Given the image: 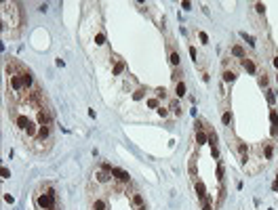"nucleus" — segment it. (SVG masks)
<instances>
[{"instance_id":"obj_8","label":"nucleus","mask_w":278,"mask_h":210,"mask_svg":"<svg viewBox=\"0 0 278 210\" xmlns=\"http://www.w3.org/2000/svg\"><path fill=\"white\" fill-rule=\"evenodd\" d=\"M242 67L247 69L249 74H255V65H253V61H251V59H247V57H244V59H242Z\"/></svg>"},{"instance_id":"obj_18","label":"nucleus","mask_w":278,"mask_h":210,"mask_svg":"<svg viewBox=\"0 0 278 210\" xmlns=\"http://www.w3.org/2000/svg\"><path fill=\"white\" fill-rule=\"evenodd\" d=\"M217 179L219 181L223 179V164H221V162H219V166H217Z\"/></svg>"},{"instance_id":"obj_5","label":"nucleus","mask_w":278,"mask_h":210,"mask_svg":"<svg viewBox=\"0 0 278 210\" xmlns=\"http://www.w3.org/2000/svg\"><path fill=\"white\" fill-rule=\"evenodd\" d=\"M133 204H135V208H137V210H146V204H143L141 193H133Z\"/></svg>"},{"instance_id":"obj_21","label":"nucleus","mask_w":278,"mask_h":210,"mask_svg":"<svg viewBox=\"0 0 278 210\" xmlns=\"http://www.w3.org/2000/svg\"><path fill=\"white\" fill-rule=\"evenodd\" d=\"M141 97H143V90H137L135 95H133V99H135V101H139V99H141Z\"/></svg>"},{"instance_id":"obj_22","label":"nucleus","mask_w":278,"mask_h":210,"mask_svg":"<svg viewBox=\"0 0 278 210\" xmlns=\"http://www.w3.org/2000/svg\"><path fill=\"white\" fill-rule=\"evenodd\" d=\"M158 113H160V116H162V118H167V116H169V111H167V109H165V107H158Z\"/></svg>"},{"instance_id":"obj_11","label":"nucleus","mask_w":278,"mask_h":210,"mask_svg":"<svg viewBox=\"0 0 278 210\" xmlns=\"http://www.w3.org/2000/svg\"><path fill=\"white\" fill-rule=\"evenodd\" d=\"M175 95H177V97L185 95V84H183V82H177V86H175Z\"/></svg>"},{"instance_id":"obj_7","label":"nucleus","mask_w":278,"mask_h":210,"mask_svg":"<svg viewBox=\"0 0 278 210\" xmlns=\"http://www.w3.org/2000/svg\"><path fill=\"white\" fill-rule=\"evenodd\" d=\"M232 55H234V57H240V59H244V57H247L244 49H242V46H238V44L232 46Z\"/></svg>"},{"instance_id":"obj_20","label":"nucleus","mask_w":278,"mask_h":210,"mask_svg":"<svg viewBox=\"0 0 278 210\" xmlns=\"http://www.w3.org/2000/svg\"><path fill=\"white\" fill-rule=\"evenodd\" d=\"M255 11H257V13H263V11H266V4L257 2V4H255Z\"/></svg>"},{"instance_id":"obj_3","label":"nucleus","mask_w":278,"mask_h":210,"mask_svg":"<svg viewBox=\"0 0 278 210\" xmlns=\"http://www.w3.org/2000/svg\"><path fill=\"white\" fill-rule=\"evenodd\" d=\"M112 177L118 181V183H129L131 181V177H129V172H124V170H120V168H112Z\"/></svg>"},{"instance_id":"obj_27","label":"nucleus","mask_w":278,"mask_h":210,"mask_svg":"<svg viewBox=\"0 0 278 210\" xmlns=\"http://www.w3.org/2000/svg\"><path fill=\"white\" fill-rule=\"evenodd\" d=\"M179 76H181V69H179V72L175 69V72H173V80H179Z\"/></svg>"},{"instance_id":"obj_15","label":"nucleus","mask_w":278,"mask_h":210,"mask_svg":"<svg viewBox=\"0 0 278 210\" xmlns=\"http://www.w3.org/2000/svg\"><path fill=\"white\" fill-rule=\"evenodd\" d=\"M171 109H173L177 116H181V107H179V103H177V101H171Z\"/></svg>"},{"instance_id":"obj_31","label":"nucleus","mask_w":278,"mask_h":210,"mask_svg":"<svg viewBox=\"0 0 278 210\" xmlns=\"http://www.w3.org/2000/svg\"><path fill=\"white\" fill-rule=\"evenodd\" d=\"M276 82H278V76H276Z\"/></svg>"},{"instance_id":"obj_23","label":"nucleus","mask_w":278,"mask_h":210,"mask_svg":"<svg viewBox=\"0 0 278 210\" xmlns=\"http://www.w3.org/2000/svg\"><path fill=\"white\" fill-rule=\"evenodd\" d=\"M268 101L274 103V90H268Z\"/></svg>"},{"instance_id":"obj_6","label":"nucleus","mask_w":278,"mask_h":210,"mask_svg":"<svg viewBox=\"0 0 278 210\" xmlns=\"http://www.w3.org/2000/svg\"><path fill=\"white\" fill-rule=\"evenodd\" d=\"M196 141H198V145H202V143H206L208 141V137L202 132V124H198V132H196Z\"/></svg>"},{"instance_id":"obj_25","label":"nucleus","mask_w":278,"mask_h":210,"mask_svg":"<svg viewBox=\"0 0 278 210\" xmlns=\"http://www.w3.org/2000/svg\"><path fill=\"white\" fill-rule=\"evenodd\" d=\"M259 82H261V84H263V86H266V84H268V78H266V72H263V74H261V78H259Z\"/></svg>"},{"instance_id":"obj_19","label":"nucleus","mask_w":278,"mask_h":210,"mask_svg":"<svg viewBox=\"0 0 278 210\" xmlns=\"http://www.w3.org/2000/svg\"><path fill=\"white\" fill-rule=\"evenodd\" d=\"M95 42H97V44H103V42H105V36H103V34H97V36H95Z\"/></svg>"},{"instance_id":"obj_13","label":"nucleus","mask_w":278,"mask_h":210,"mask_svg":"<svg viewBox=\"0 0 278 210\" xmlns=\"http://www.w3.org/2000/svg\"><path fill=\"white\" fill-rule=\"evenodd\" d=\"M234 78H236V74H234V72H228V69L223 72V80H225V82H232Z\"/></svg>"},{"instance_id":"obj_12","label":"nucleus","mask_w":278,"mask_h":210,"mask_svg":"<svg viewBox=\"0 0 278 210\" xmlns=\"http://www.w3.org/2000/svg\"><path fill=\"white\" fill-rule=\"evenodd\" d=\"M221 122H223L225 126H230V122H232V113H230V111H223V116H221Z\"/></svg>"},{"instance_id":"obj_26","label":"nucleus","mask_w":278,"mask_h":210,"mask_svg":"<svg viewBox=\"0 0 278 210\" xmlns=\"http://www.w3.org/2000/svg\"><path fill=\"white\" fill-rule=\"evenodd\" d=\"M148 105H150V107H158V101H156V99H150Z\"/></svg>"},{"instance_id":"obj_24","label":"nucleus","mask_w":278,"mask_h":210,"mask_svg":"<svg viewBox=\"0 0 278 210\" xmlns=\"http://www.w3.org/2000/svg\"><path fill=\"white\" fill-rule=\"evenodd\" d=\"M198 36H200V40H202V42H208V36H206V34H204V32H200V34H198Z\"/></svg>"},{"instance_id":"obj_4","label":"nucleus","mask_w":278,"mask_h":210,"mask_svg":"<svg viewBox=\"0 0 278 210\" xmlns=\"http://www.w3.org/2000/svg\"><path fill=\"white\" fill-rule=\"evenodd\" d=\"M91 208H93V210H108V202H105L103 198H95V200H93V204H91Z\"/></svg>"},{"instance_id":"obj_14","label":"nucleus","mask_w":278,"mask_h":210,"mask_svg":"<svg viewBox=\"0 0 278 210\" xmlns=\"http://www.w3.org/2000/svg\"><path fill=\"white\" fill-rule=\"evenodd\" d=\"M122 69H124V63H122V61H120V63H116V67H114V76L122 74Z\"/></svg>"},{"instance_id":"obj_16","label":"nucleus","mask_w":278,"mask_h":210,"mask_svg":"<svg viewBox=\"0 0 278 210\" xmlns=\"http://www.w3.org/2000/svg\"><path fill=\"white\" fill-rule=\"evenodd\" d=\"M247 153H249L247 145H244V143H240V156H242V160H244V162H247Z\"/></svg>"},{"instance_id":"obj_30","label":"nucleus","mask_w":278,"mask_h":210,"mask_svg":"<svg viewBox=\"0 0 278 210\" xmlns=\"http://www.w3.org/2000/svg\"><path fill=\"white\" fill-rule=\"evenodd\" d=\"M274 65H276V67H278V57H276V59H274Z\"/></svg>"},{"instance_id":"obj_9","label":"nucleus","mask_w":278,"mask_h":210,"mask_svg":"<svg viewBox=\"0 0 278 210\" xmlns=\"http://www.w3.org/2000/svg\"><path fill=\"white\" fill-rule=\"evenodd\" d=\"M196 191H198V198H200V200H204V198H206V191H204L202 181H196Z\"/></svg>"},{"instance_id":"obj_29","label":"nucleus","mask_w":278,"mask_h":210,"mask_svg":"<svg viewBox=\"0 0 278 210\" xmlns=\"http://www.w3.org/2000/svg\"><path fill=\"white\" fill-rule=\"evenodd\" d=\"M2 177H4V179H9V177H11V172H9V168H2Z\"/></svg>"},{"instance_id":"obj_1","label":"nucleus","mask_w":278,"mask_h":210,"mask_svg":"<svg viewBox=\"0 0 278 210\" xmlns=\"http://www.w3.org/2000/svg\"><path fill=\"white\" fill-rule=\"evenodd\" d=\"M11 28H21L26 23V17H23V9L19 2H4L2 4V32Z\"/></svg>"},{"instance_id":"obj_17","label":"nucleus","mask_w":278,"mask_h":210,"mask_svg":"<svg viewBox=\"0 0 278 210\" xmlns=\"http://www.w3.org/2000/svg\"><path fill=\"white\" fill-rule=\"evenodd\" d=\"M270 120H272V126H278V113H276V111L270 113Z\"/></svg>"},{"instance_id":"obj_28","label":"nucleus","mask_w":278,"mask_h":210,"mask_svg":"<svg viewBox=\"0 0 278 210\" xmlns=\"http://www.w3.org/2000/svg\"><path fill=\"white\" fill-rule=\"evenodd\" d=\"M270 156H272V145L266 147V158H270Z\"/></svg>"},{"instance_id":"obj_10","label":"nucleus","mask_w":278,"mask_h":210,"mask_svg":"<svg viewBox=\"0 0 278 210\" xmlns=\"http://www.w3.org/2000/svg\"><path fill=\"white\" fill-rule=\"evenodd\" d=\"M169 61H171V65H179V61H181V57H179V53H175V51H171V57H169Z\"/></svg>"},{"instance_id":"obj_2","label":"nucleus","mask_w":278,"mask_h":210,"mask_svg":"<svg viewBox=\"0 0 278 210\" xmlns=\"http://www.w3.org/2000/svg\"><path fill=\"white\" fill-rule=\"evenodd\" d=\"M36 206L40 210H55L57 208V195L51 187H46V191L36 193Z\"/></svg>"}]
</instances>
